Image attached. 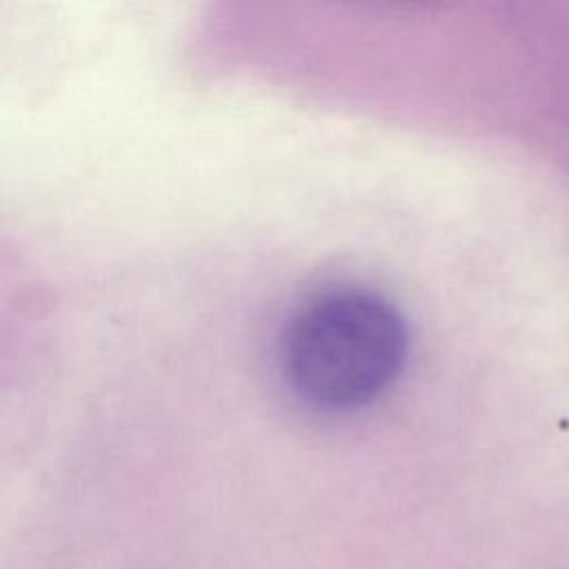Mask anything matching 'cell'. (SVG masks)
Segmentation results:
<instances>
[{
	"label": "cell",
	"mask_w": 569,
	"mask_h": 569,
	"mask_svg": "<svg viewBox=\"0 0 569 569\" xmlns=\"http://www.w3.org/2000/svg\"><path fill=\"white\" fill-rule=\"evenodd\" d=\"M407 356V327L382 296L360 287H329L287 318L278 360L293 393L325 411L376 400Z\"/></svg>",
	"instance_id": "6da1fadb"
}]
</instances>
